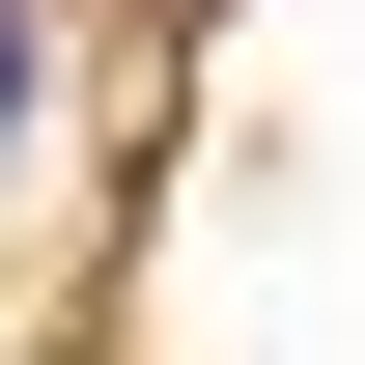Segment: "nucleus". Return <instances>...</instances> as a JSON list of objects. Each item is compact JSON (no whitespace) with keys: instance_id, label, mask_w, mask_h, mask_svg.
Segmentation results:
<instances>
[{"instance_id":"obj_1","label":"nucleus","mask_w":365,"mask_h":365,"mask_svg":"<svg viewBox=\"0 0 365 365\" xmlns=\"http://www.w3.org/2000/svg\"><path fill=\"white\" fill-rule=\"evenodd\" d=\"M0 113H29V0H0Z\"/></svg>"}]
</instances>
